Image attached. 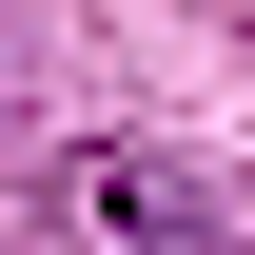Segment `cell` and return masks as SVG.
I'll list each match as a JSON object with an SVG mask.
<instances>
[{
  "label": "cell",
  "instance_id": "1",
  "mask_svg": "<svg viewBox=\"0 0 255 255\" xmlns=\"http://www.w3.org/2000/svg\"><path fill=\"white\" fill-rule=\"evenodd\" d=\"M39 216H59V255H216L196 177H177V157H137V137H79V157L39 177Z\"/></svg>",
  "mask_w": 255,
  "mask_h": 255
}]
</instances>
